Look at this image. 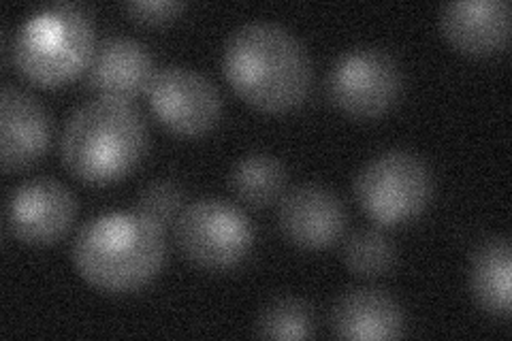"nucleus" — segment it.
<instances>
[{"mask_svg": "<svg viewBox=\"0 0 512 341\" xmlns=\"http://www.w3.org/2000/svg\"><path fill=\"white\" fill-rule=\"evenodd\" d=\"M222 71L233 90L261 111L295 109L312 86L308 50L274 22L239 26L224 45Z\"/></svg>", "mask_w": 512, "mask_h": 341, "instance_id": "1", "label": "nucleus"}, {"mask_svg": "<svg viewBox=\"0 0 512 341\" xmlns=\"http://www.w3.org/2000/svg\"><path fill=\"white\" fill-rule=\"evenodd\" d=\"M163 229L139 211H111L84 224L73 243L82 278L105 292H133L165 263Z\"/></svg>", "mask_w": 512, "mask_h": 341, "instance_id": "2", "label": "nucleus"}, {"mask_svg": "<svg viewBox=\"0 0 512 341\" xmlns=\"http://www.w3.org/2000/svg\"><path fill=\"white\" fill-rule=\"evenodd\" d=\"M148 150L141 113L120 99H92L79 105L64 124L60 154L67 169L90 184L122 180Z\"/></svg>", "mask_w": 512, "mask_h": 341, "instance_id": "3", "label": "nucleus"}, {"mask_svg": "<svg viewBox=\"0 0 512 341\" xmlns=\"http://www.w3.org/2000/svg\"><path fill=\"white\" fill-rule=\"evenodd\" d=\"M90 13L75 3L37 9L13 35V62L41 86H60L82 73L94 52Z\"/></svg>", "mask_w": 512, "mask_h": 341, "instance_id": "4", "label": "nucleus"}, {"mask_svg": "<svg viewBox=\"0 0 512 341\" xmlns=\"http://www.w3.org/2000/svg\"><path fill=\"white\" fill-rule=\"evenodd\" d=\"M431 194L434 177L427 162L408 150H389L374 156L355 180L359 205L380 226H399L419 218Z\"/></svg>", "mask_w": 512, "mask_h": 341, "instance_id": "5", "label": "nucleus"}, {"mask_svg": "<svg viewBox=\"0 0 512 341\" xmlns=\"http://www.w3.org/2000/svg\"><path fill=\"white\" fill-rule=\"evenodd\" d=\"M175 239L190 263L231 269L250 254L254 229L242 209L216 197L188 203L175 222Z\"/></svg>", "mask_w": 512, "mask_h": 341, "instance_id": "6", "label": "nucleus"}, {"mask_svg": "<svg viewBox=\"0 0 512 341\" xmlns=\"http://www.w3.org/2000/svg\"><path fill=\"white\" fill-rule=\"evenodd\" d=\"M402 92V69L382 47H355L333 62L329 96L333 105L355 118H378Z\"/></svg>", "mask_w": 512, "mask_h": 341, "instance_id": "7", "label": "nucleus"}, {"mask_svg": "<svg viewBox=\"0 0 512 341\" xmlns=\"http://www.w3.org/2000/svg\"><path fill=\"white\" fill-rule=\"evenodd\" d=\"M146 96L156 120L175 135L197 137L212 131L222 113L212 79L182 64L158 69Z\"/></svg>", "mask_w": 512, "mask_h": 341, "instance_id": "8", "label": "nucleus"}, {"mask_svg": "<svg viewBox=\"0 0 512 341\" xmlns=\"http://www.w3.org/2000/svg\"><path fill=\"white\" fill-rule=\"evenodd\" d=\"M77 214L73 192L52 177L15 186L5 207L7 231L30 246H50L69 233Z\"/></svg>", "mask_w": 512, "mask_h": 341, "instance_id": "9", "label": "nucleus"}, {"mask_svg": "<svg viewBox=\"0 0 512 341\" xmlns=\"http://www.w3.org/2000/svg\"><path fill=\"white\" fill-rule=\"evenodd\" d=\"M278 220L284 237L295 246L323 250L342 239L346 207L327 186L299 184L284 194Z\"/></svg>", "mask_w": 512, "mask_h": 341, "instance_id": "10", "label": "nucleus"}, {"mask_svg": "<svg viewBox=\"0 0 512 341\" xmlns=\"http://www.w3.org/2000/svg\"><path fill=\"white\" fill-rule=\"evenodd\" d=\"M154 73V58L148 47L122 35L96 43L86 67L90 90L105 99L120 101H131L146 92Z\"/></svg>", "mask_w": 512, "mask_h": 341, "instance_id": "11", "label": "nucleus"}, {"mask_svg": "<svg viewBox=\"0 0 512 341\" xmlns=\"http://www.w3.org/2000/svg\"><path fill=\"white\" fill-rule=\"evenodd\" d=\"M50 116L35 96L5 86L0 92V154L7 173L39 160L50 143Z\"/></svg>", "mask_w": 512, "mask_h": 341, "instance_id": "12", "label": "nucleus"}, {"mask_svg": "<svg viewBox=\"0 0 512 341\" xmlns=\"http://www.w3.org/2000/svg\"><path fill=\"white\" fill-rule=\"evenodd\" d=\"M440 28L457 50L489 56L508 43L510 7L506 0H457L442 7Z\"/></svg>", "mask_w": 512, "mask_h": 341, "instance_id": "13", "label": "nucleus"}, {"mask_svg": "<svg viewBox=\"0 0 512 341\" xmlns=\"http://www.w3.org/2000/svg\"><path fill=\"white\" fill-rule=\"evenodd\" d=\"M331 329L342 339H397L404 335V312L389 292L352 288L335 301Z\"/></svg>", "mask_w": 512, "mask_h": 341, "instance_id": "14", "label": "nucleus"}, {"mask_svg": "<svg viewBox=\"0 0 512 341\" xmlns=\"http://www.w3.org/2000/svg\"><path fill=\"white\" fill-rule=\"evenodd\" d=\"M512 256L506 237H491L480 243L470 263V288L474 301L491 316H510Z\"/></svg>", "mask_w": 512, "mask_h": 341, "instance_id": "15", "label": "nucleus"}, {"mask_svg": "<svg viewBox=\"0 0 512 341\" xmlns=\"http://www.w3.org/2000/svg\"><path fill=\"white\" fill-rule=\"evenodd\" d=\"M229 182L239 201L252 207H267L284 192L286 169L278 158L254 152L235 162Z\"/></svg>", "mask_w": 512, "mask_h": 341, "instance_id": "16", "label": "nucleus"}, {"mask_svg": "<svg viewBox=\"0 0 512 341\" xmlns=\"http://www.w3.org/2000/svg\"><path fill=\"white\" fill-rule=\"evenodd\" d=\"M314 329L312 305L297 297H282L271 301L261 312L254 333L263 339H308Z\"/></svg>", "mask_w": 512, "mask_h": 341, "instance_id": "17", "label": "nucleus"}, {"mask_svg": "<svg viewBox=\"0 0 512 341\" xmlns=\"http://www.w3.org/2000/svg\"><path fill=\"white\" fill-rule=\"evenodd\" d=\"M395 258L393 241L376 229L352 233L344 243V263L359 278H380L393 269Z\"/></svg>", "mask_w": 512, "mask_h": 341, "instance_id": "18", "label": "nucleus"}, {"mask_svg": "<svg viewBox=\"0 0 512 341\" xmlns=\"http://www.w3.org/2000/svg\"><path fill=\"white\" fill-rule=\"evenodd\" d=\"M184 209V190L173 180H156L139 192L135 211L146 216L160 229H167L169 224H175Z\"/></svg>", "mask_w": 512, "mask_h": 341, "instance_id": "19", "label": "nucleus"}, {"mask_svg": "<svg viewBox=\"0 0 512 341\" xmlns=\"http://www.w3.org/2000/svg\"><path fill=\"white\" fill-rule=\"evenodd\" d=\"M184 7L180 0H131L124 5V11L143 24H165L184 11Z\"/></svg>", "mask_w": 512, "mask_h": 341, "instance_id": "20", "label": "nucleus"}]
</instances>
